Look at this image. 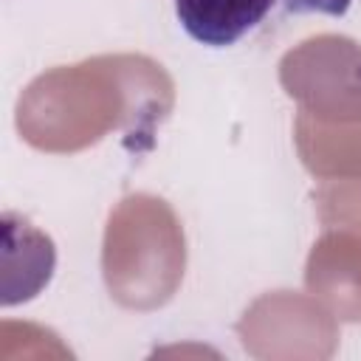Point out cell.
<instances>
[{"label":"cell","mask_w":361,"mask_h":361,"mask_svg":"<svg viewBox=\"0 0 361 361\" xmlns=\"http://www.w3.org/2000/svg\"><path fill=\"white\" fill-rule=\"evenodd\" d=\"M353 0H175L180 28L206 48H231L285 14L338 17Z\"/></svg>","instance_id":"obj_1"}]
</instances>
